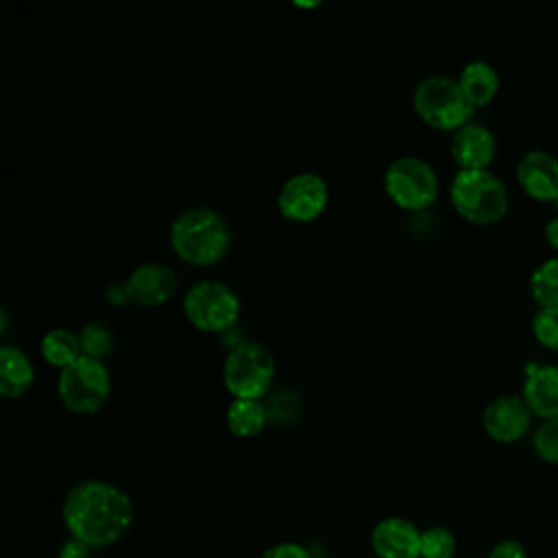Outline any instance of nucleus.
<instances>
[{
  "label": "nucleus",
  "instance_id": "1",
  "mask_svg": "<svg viewBox=\"0 0 558 558\" xmlns=\"http://www.w3.org/2000/svg\"><path fill=\"white\" fill-rule=\"evenodd\" d=\"M63 523L72 538L89 549L116 545L133 525V501L120 486L105 480L74 484L61 506Z\"/></svg>",
  "mask_w": 558,
  "mask_h": 558
},
{
  "label": "nucleus",
  "instance_id": "2",
  "mask_svg": "<svg viewBox=\"0 0 558 558\" xmlns=\"http://www.w3.org/2000/svg\"><path fill=\"white\" fill-rule=\"evenodd\" d=\"M170 246L190 266H214L225 259L231 246V231L220 214L207 207L181 211L170 225Z\"/></svg>",
  "mask_w": 558,
  "mask_h": 558
},
{
  "label": "nucleus",
  "instance_id": "3",
  "mask_svg": "<svg viewBox=\"0 0 558 558\" xmlns=\"http://www.w3.org/2000/svg\"><path fill=\"white\" fill-rule=\"evenodd\" d=\"M449 201L462 220L480 227L504 220L510 209L506 183L488 168L458 170L449 185Z\"/></svg>",
  "mask_w": 558,
  "mask_h": 558
},
{
  "label": "nucleus",
  "instance_id": "4",
  "mask_svg": "<svg viewBox=\"0 0 558 558\" xmlns=\"http://www.w3.org/2000/svg\"><path fill=\"white\" fill-rule=\"evenodd\" d=\"M414 113L436 131H458L471 122L475 107L466 100L458 78L425 76L412 92Z\"/></svg>",
  "mask_w": 558,
  "mask_h": 558
},
{
  "label": "nucleus",
  "instance_id": "5",
  "mask_svg": "<svg viewBox=\"0 0 558 558\" xmlns=\"http://www.w3.org/2000/svg\"><path fill=\"white\" fill-rule=\"evenodd\" d=\"M275 357L255 340L238 342L225 357L222 384L233 399H262L275 381Z\"/></svg>",
  "mask_w": 558,
  "mask_h": 558
},
{
  "label": "nucleus",
  "instance_id": "6",
  "mask_svg": "<svg viewBox=\"0 0 558 558\" xmlns=\"http://www.w3.org/2000/svg\"><path fill=\"white\" fill-rule=\"evenodd\" d=\"M240 296L231 286L218 279H201L192 283L183 296V314L187 323L205 333H225L240 318Z\"/></svg>",
  "mask_w": 558,
  "mask_h": 558
},
{
  "label": "nucleus",
  "instance_id": "7",
  "mask_svg": "<svg viewBox=\"0 0 558 558\" xmlns=\"http://www.w3.org/2000/svg\"><path fill=\"white\" fill-rule=\"evenodd\" d=\"M57 392L65 410L74 414H94L111 395V375L102 360L81 355L59 371Z\"/></svg>",
  "mask_w": 558,
  "mask_h": 558
},
{
  "label": "nucleus",
  "instance_id": "8",
  "mask_svg": "<svg viewBox=\"0 0 558 558\" xmlns=\"http://www.w3.org/2000/svg\"><path fill=\"white\" fill-rule=\"evenodd\" d=\"M384 192L403 211H423L438 198V177L421 157H397L384 172Z\"/></svg>",
  "mask_w": 558,
  "mask_h": 558
},
{
  "label": "nucleus",
  "instance_id": "9",
  "mask_svg": "<svg viewBox=\"0 0 558 558\" xmlns=\"http://www.w3.org/2000/svg\"><path fill=\"white\" fill-rule=\"evenodd\" d=\"M329 203V187L316 172H299L283 181L277 194L279 214L296 225L314 222Z\"/></svg>",
  "mask_w": 558,
  "mask_h": 558
},
{
  "label": "nucleus",
  "instance_id": "10",
  "mask_svg": "<svg viewBox=\"0 0 558 558\" xmlns=\"http://www.w3.org/2000/svg\"><path fill=\"white\" fill-rule=\"evenodd\" d=\"M532 410L519 395H499L482 412L486 436L501 445L519 442L532 425Z\"/></svg>",
  "mask_w": 558,
  "mask_h": 558
},
{
  "label": "nucleus",
  "instance_id": "11",
  "mask_svg": "<svg viewBox=\"0 0 558 558\" xmlns=\"http://www.w3.org/2000/svg\"><path fill=\"white\" fill-rule=\"evenodd\" d=\"M179 288L177 272L161 262H146L133 268L124 281V292L129 303L140 307H161L166 305Z\"/></svg>",
  "mask_w": 558,
  "mask_h": 558
},
{
  "label": "nucleus",
  "instance_id": "12",
  "mask_svg": "<svg viewBox=\"0 0 558 558\" xmlns=\"http://www.w3.org/2000/svg\"><path fill=\"white\" fill-rule=\"evenodd\" d=\"M371 549L377 558H421V530L403 517H386L371 530Z\"/></svg>",
  "mask_w": 558,
  "mask_h": 558
},
{
  "label": "nucleus",
  "instance_id": "13",
  "mask_svg": "<svg viewBox=\"0 0 558 558\" xmlns=\"http://www.w3.org/2000/svg\"><path fill=\"white\" fill-rule=\"evenodd\" d=\"M517 183L538 203H554L558 194V159L547 150H530L517 163Z\"/></svg>",
  "mask_w": 558,
  "mask_h": 558
},
{
  "label": "nucleus",
  "instance_id": "14",
  "mask_svg": "<svg viewBox=\"0 0 558 558\" xmlns=\"http://www.w3.org/2000/svg\"><path fill=\"white\" fill-rule=\"evenodd\" d=\"M449 153L458 170H484L497 155V140L484 124L469 122L453 133Z\"/></svg>",
  "mask_w": 558,
  "mask_h": 558
},
{
  "label": "nucleus",
  "instance_id": "15",
  "mask_svg": "<svg viewBox=\"0 0 558 558\" xmlns=\"http://www.w3.org/2000/svg\"><path fill=\"white\" fill-rule=\"evenodd\" d=\"M521 397L534 416L543 421L558 418V364L532 366L527 371Z\"/></svg>",
  "mask_w": 558,
  "mask_h": 558
},
{
  "label": "nucleus",
  "instance_id": "16",
  "mask_svg": "<svg viewBox=\"0 0 558 558\" xmlns=\"http://www.w3.org/2000/svg\"><path fill=\"white\" fill-rule=\"evenodd\" d=\"M35 384V366L31 357L11 344L0 349V395L4 399L24 397Z\"/></svg>",
  "mask_w": 558,
  "mask_h": 558
},
{
  "label": "nucleus",
  "instance_id": "17",
  "mask_svg": "<svg viewBox=\"0 0 558 558\" xmlns=\"http://www.w3.org/2000/svg\"><path fill=\"white\" fill-rule=\"evenodd\" d=\"M458 83L466 96V100L480 109L486 107L495 100L497 92H499V74L497 70L488 63V61H469L460 74H458Z\"/></svg>",
  "mask_w": 558,
  "mask_h": 558
},
{
  "label": "nucleus",
  "instance_id": "18",
  "mask_svg": "<svg viewBox=\"0 0 558 558\" xmlns=\"http://www.w3.org/2000/svg\"><path fill=\"white\" fill-rule=\"evenodd\" d=\"M270 418L262 399H233L227 408V427L235 438H255Z\"/></svg>",
  "mask_w": 558,
  "mask_h": 558
},
{
  "label": "nucleus",
  "instance_id": "19",
  "mask_svg": "<svg viewBox=\"0 0 558 558\" xmlns=\"http://www.w3.org/2000/svg\"><path fill=\"white\" fill-rule=\"evenodd\" d=\"M39 353L46 364L63 371L72 362H76L83 355L81 338L78 333L65 329V327H54L44 333L39 342Z\"/></svg>",
  "mask_w": 558,
  "mask_h": 558
},
{
  "label": "nucleus",
  "instance_id": "20",
  "mask_svg": "<svg viewBox=\"0 0 558 558\" xmlns=\"http://www.w3.org/2000/svg\"><path fill=\"white\" fill-rule=\"evenodd\" d=\"M530 294L538 307H558V257H549L532 270Z\"/></svg>",
  "mask_w": 558,
  "mask_h": 558
},
{
  "label": "nucleus",
  "instance_id": "21",
  "mask_svg": "<svg viewBox=\"0 0 558 558\" xmlns=\"http://www.w3.org/2000/svg\"><path fill=\"white\" fill-rule=\"evenodd\" d=\"M458 549L456 536L442 525L421 530V558H453Z\"/></svg>",
  "mask_w": 558,
  "mask_h": 558
},
{
  "label": "nucleus",
  "instance_id": "22",
  "mask_svg": "<svg viewBox=\"0 0 558 558\" xmlns=\"http://www.w3.org/2000/svg\"><path fill=\"white\" fill-rule=\"evenodd\" d=\"M532 333L541 347L558 353V307H538L532 318Z\"/></svg>",
  "mask_w": 558,
  "mask_h": 558
},
{
  "label": "nucleus",
  "instance_id": "23",
  "mask_svg": "<svg viewBox=\"0 0 558 558\" xmlns=\"http://www.w3.org/2000/svg\"><path fill=\"white\" fill-rule=\"evenodd\" d=\"M536 456L547 464H558V418L543 421L532 438Z\"/></svg>",
  "mask_w": 558,
  "mask_h": 558
},
{
  "label": "nucleus",
  "instance_id": "24",
  "mask_svg": "<svg viewBox=\"0 0 558 558\" xmlns=\"http://www.w3.org/2000/svg\"><path fill=\"white\" fill-rule=\"evenodd\" d=\"M81 338V347H83V355L89 357H98L102 360V355H107L113 347V338L109 333L107 327H102L100 323H89L83 327V331L78 333Z\"/></svg>",
  "mask_w": 558,
  "mask_h": 558
},
{
  "label": "nucleus",
  "instance_id": "25",
  "mask_svg": "<svg viewBox=\"0 0 558 558\" xmlns=\"http://www.w3.org/2000/svg\"><path fill=\"white\" fill-rule=\"evenodd\" d=\"M259 558H312V551L294 541H283L277 545H270L266 551H262Z\"/></svg>",
  "mask_w": 558,
  "mask_h": 558
},
{
  "label": "nucleus",
  "instance_id": "26",
  "mask_svg": "<svg viewBox=\"0 0 558 558\" xmlns=\"http://www.w3.org/2000/svg\"><path fill=\"white\" fill-rule=\"evenodd\" d=\"M486 558H527V547L517 538L497 541Z\"/></svg>",
  "mask_w": 558,
  "mask_h": 558
},
{
  "label": "nucleus",
  "instance_id": "27",
  "mask_svg": "<svg viewBox=\"0 0 558 558\" xmlns=\"http://www.w3.org/2000/svg\"><path fill=\"white\" fill-rule=\"evenodd\" d=\"M89 554V547L76 538H68L63 545H61V551H59V558H87Z\"/></svg>",
  "mask_w": 558,
  "mask_h": 558
},
{
  "label": "nucleus",
  "instance_id": "28",
  "mask_svg": "<svg viewBox=\"0 0 558 558\" xmlns=\"http://www.w3.org/2000/svg\"><path fill=\"white\" fill-rule=\"evenodd\" d=\"M545 240L554 251H558V216L545 225Z\"/></svg>",
  "mask_w": 558,
  "mask_h": 558
},
{
  "label": "nucleus",
  "instance_id": "29",
  "mask_svg": "<svg viewBox=\"0 0 558 558\" xmlns=\"http://www.w3.org/2000/svg\"><path fill=\"white\" fill-rule=\"evenodd\" d=\"M292 7L301 9V11H312V9H318L325 0H290Z\"/></svg>",
  "mask_w": 558,
  "mask_h": 558
},
{
  "label": "nucleus",
  "instance_id": "30",
  "mask_svg": "<svg viewBox=\"0 0 558 558\" xmlns=\"http://www.w3.org/2000/svg\"><path fill=\"white\" fill-rule=\"evenodd\" d=\"M554 207L558 209V194H556V198H554Z\"/></svg>",
  "mask_w": 558,
  "mask_h": 558
},
{
  "label": "nucleus",
  "instance_id": "31",
  "mask_svg": "<svg viewBox=\"0 0 558 558\" xmlns=\"http://www.w3.org/2000/svg\"><path fill=\"white\" fill-rule=\"evenodd\" d=\"M473 558H477V556H473Z\"/></svg>",
  "mask_w": 558,
  "mask_h": 558
}]
</instances>
